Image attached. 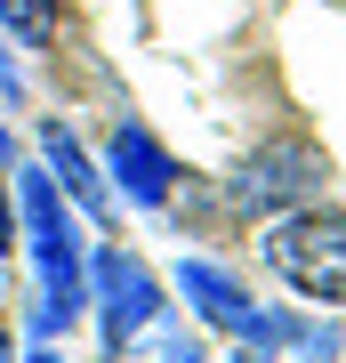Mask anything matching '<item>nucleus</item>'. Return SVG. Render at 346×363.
Returning <instances> with one entry per match:
<instances>
[{
  "instance_id": "nucleus-10",
  "label": "nucleus",
  "mask_w": 346,
  "mask_h": 363,
  "mask_svg": "<svg viewBox=\"0 0 346 363\" xmlns=\"http://www.w3.org/2000/svg\"><path fill=\"white\" fill-rule=\"evenodd\" d=\"M233 363H274V347H242V355H233Z\"/></svg>"
},
{
  "instance_id": "nucleus-12",
  "label": "nucleus",
  "mask_w": 346,
  "mask_h": 363,
  "mask_svg": "<svg viewBox=\"0 0 346 363\" xmlns=\"http://www.w3.org/2000/svg\"><path fill=\"white\" fill-rule=\"evenodd\" d=\"M8 154H16V145H8V121H0V162H8Z\"/></svg>"
},
{
  "instance_id": "nucleus-3",
  "label": "nucleus",
  "mask_w": 346,
  "mask_h": 363,
  "mask_svg": "<svg viewBox=\"0 0 346 363\" xmlns=\"http://www.w3.org/2000/svg\"><path fill=\"white\" fill-rule=\"evenodd\" d=\"M226 194H233V210H250V218H282V210L322 194V145H306V138L258 145V154H242V169L226 178Z\"/></svg>"
},
{
  "instance_id": "nucleus-6",
  "label": "nucleus",
  "mask_w": 346,
  "mask_h": 363,
  "mask_svg": "<svg viewBox=\"0 0 346 363\" xmlns=\"http://www.w3.org/2000/svg\"><path fill=\"white\" fill-rule=\"evenodd\" d=\"M105 178H121V202L161 210V202H169V186H178V162H169V145L145 130V121H121L113 145H105Z\"/></svg>"
},
{
  "instance_id": "nucleus-4",
  "label": "nucleus",
  "mask_w": 346,
  "mask_h": 363,
  "mask_svg": "<svg viewBox=\"0 0 346 363\" xmlns=\"http://www.w3.org/2000/svg\"><path fill=\"white\" fill-rule=\"evenodd\" d=\"M89 307H97V323H105V347L129 355L137 339H154L161 331V283L145 274V259H129V250H97L89 259Z\"/></svg>"
},
{
  "instance_id": "nucleus-7",
  "label": "nucleus",
  "mask_w": 346,
  "mask_h": 363,
  "mask_svg": "<svg viewBox=\"0 0 346 363\" xmlns=\"http://www.w3.org/2000/svg\"><path fill=\"white\" fill-rule=\"evenodd\" d=\"M40 154H49V178H57V194H64V202H81L89 218H113V194H105L97 162L81 154V138H73V130H57V121H49V130H40Z\"/></svg>"
},
{
  "instance_id": "nucleus-1",
  "label": "nucleus",
  "mask_w": 346,
  "mask_h": 363,
  "mask_svg": "<svg viewBox=\"0 0 346 363\" xmlns=\"http://www.w3.org/2000/svg\"><path fill=\"white\" fill-rule=\"evenodd\" d=\"M16 186V210H25V250H33V274H40V307H33V331L40 339H64L89 315V274H81V234H73V202L57 194L49 169H8Z\"/></svg>"
},
{
  "instance_id": "nucleus-8",
  "label": "nucleus",
  "mask_w": 346,
  "mask_h": 363,
  "mask_svg": "<svg viewBox=\"0 0 346 363\" xmlns=\"http://www.w3.org/2000/svg\"><path fill=\"white\" fill-rule=\"evenodd\" d=\"M0 33L49 40V33H57V0H0Z\"/></svg>"
},
{
  "instance_id": "nucleus-11",
  "label": "nucleus",
  "mask_w": 346,
  "mask_h": 363,
  "mask_svg": "<svg viewBox=\"0 0 346 363\" xmlns=\"http://www.w3.org/2000/svg\"><path fill=\"white\" fill-rule=\"evenodd\" d=\"M25 363H64V355H57V347H33V355H25Z\"/></svg>"
},
{
  "instance_id": "nucleus-2",
  "label": "nucleus",
  "mask_w": 346,
  "mask_h": 363,
  "mask_svg": "<svg viewBox=\"0 0 346 363\" xmlns=\"http://www.w3.org/2000/svg\"><path fill=\"white\" fill-rule=\"evenodd\" d=\"M266 267L314 307H346V210L298 202L266 226Z\"/></svg>"
},
{
  "instance_id": "nucleus-9",
  "label": "nucleus",
  "mask_w": 346,
  "mask_h": 363,
  "mask_svg": "<svg viewBox=\"0 0 346 363\" xmlns=\"http://www.w3.org/2000/svg\"><path fill=\"white\" fill-rule=\"evenodd\" d=\"M161 363H202V347H193V339H169V347H161Z\"/></svg>"
},
{
  "instance_id": "nucleus-5",
  "label": "nucleus",
  "mask_w": 346,
  "mask_h": 363,
  "mask_svg": "<svg viewBox=\"0 0 346 363\" xmlns=\"http://www.w3.org/2000/svg\"><path fill=\"white\" fill-rule=\"evenodd\" d=\"M178 291H185V307L202 315L209 331H233L242 347H290V339H298V323L266 315L226 267H209V259H185V267H178Z\"/></svg>"
}]
</instances>
